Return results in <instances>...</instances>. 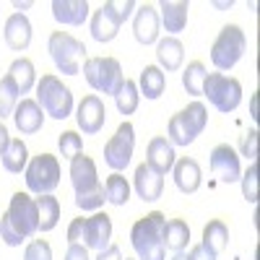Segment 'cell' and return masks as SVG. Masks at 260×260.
Here are the masks:
<instances>
[{
  "mask_svg": "<svg viewBox=\"0 0 260 260\" xmlns=\"http://www.w3.org/2000/svg\"><path fill=\"white\" fill-rule=\"evenodd\" d=\"M39 232V211L37 201L29 192H13L8 211L0 216V240L11 247H18L24 240Z\"/></svg>",
  "mask_w": 260,
  "mask_h": 260,
  "instance_id": "6da1fadb",
  "label": "cell"
},
{
  "mask_svg": "<svg viewBox=\"0 0 260 260\" xmlns=\"http://www.w3.org/2000/svg\"><path fill=\"white\" fill-rule=\"evenodd\" d=\"M164 224L167 216L161 211H151L148 216L138 219L130 229V245L138 252V260H164Z\"/></svg>",
  "mask_w": 260,
  "mask_h": 260,
  "instance_id": "7a4b0ae2",
  "label": "cell"
},
{
  "mask_svg": "<svg viewBox=\"0 0 260 260\" xmlns=\"http://www.w3.org/2000/svg\"><path fill=\"white\" fill-rule=\"evenodd\" d=\"M83 78L94 91L110 94V96H115L125 83L122 65L115 57H86L83 60Z\"/></svg>",
  "mask_w": 260,
  "mask_h": 260,
  "instance_id": "3957f363",
  "label": "cell"
},
{
  "mask_svg": "<svg viewBox=\"0 0 260 260\" xmlns=\"http://www.w3.org/2000/svg\"><path fill=\"white\" fill-rule=\"evenodd\" d=\"M208 122V110L201 102L187 104L182 112H177L169 120V130H167V141L172 146H190L195 138L203 133V127Z\"/></svg>",
  "mask_w": 260,
  "mask_h": 260,
  "instance_id": "277c9868",
  "label": "cell"
},
{
  "mask_svg": "<svg viewBox=\"0 0 260 260\" xmlns=\"http://www.w3.org/2000/svg\"><path fill=\"white\" fill-rule=\"evenodd\" d=\"M37 104L45 115L65 120L73 112V94L57 76H42L37 83Z\"/></svg>",
  "mask_w": 260,
  "mask_h": 260,
  "instance_id": "5b68a950",
  "label": "cell"
},
{
  "mask_svg": "<svg viewBox=\"0 0 260 260\" xmlns=\"http://www.w3.org/2000/svg\"><path fill=\"white\" fill-rule=\"evenodd\" d=\"M47 50L52 55V62L57 65V71L65 76H78L81 73V60L86 57V45L78 42L68 31H52Z\"/></svg>",
  "mask_w": 260,
  "mask_h": 260,
  "instance_id": "8992f818",
  "label": "cell"
},
{
  "mask_svg": "<svg viewBox=\"0 0 260 260\" xmlns=\"http://www.w3.org/2000/svg\"><path fill=\"white\" fill-rule=\"evenodd\" d=\"M245 50H247L245 31L237 26V24H226L219 31L216 42L211 45V62L219 71H229V68H234V65L240 62V57L245 55Z\"/></svg>",
  "mask_w": 260,
  "mask_h": 260,
  "instance_id": "52a82bcc",
  "label": "cell"
},
{
  "mask_svg": "<svg viewBox=\"0 0 260 260\" xmlns=\"http://www.w3.org/2000/svg\"><path fill=\"white\" fill-rule=\"evenodd\" d=\"M203 94L208 96V102L219 112L229 115L242 102V83L232 76H224V73H208L203 81Z\"/></svg>",
  "mask_w": 260,
  "mask_h": 260,
  "instance_id": "ba28073f",
  "label": "cell"
},
{
  "mask_svg": "<svg viewBox=\"0 0 260 260\" xmlns=\"http://www.w3.org/2000/svg\"><path fill=\"white\" fill-rule=\"evenodd\" d=\"M26 187L37 195H52L60 185V164L52 154H39L26 164Z\"/></svg>",
  "mask_w": 260,
  "mask_h": 260,
  "instance_id": "9c48e42d",
  "label": "cell"
},
{
  "mask_svg": "<svg viewBox=\"0 0 260 260\" xmlns=\"http://www.w3.org/2000/svg\"><path fill=\"white\" fill-rule=\"evenodd\" d=\"M133 148H136V130H133V125L125 120L115 130V136L107 141V146H104V161L110 164L115 172H122L130 164V159H133Z\"/></svg>",
  "mask_w": 260,
  "mask_h": 260,
  "instance_id": "30bf717a",
  "label": "cell"
},
{
  "mask_svg": "<svg viewBox=\"0 0 260 260\" xmlns=\"http://www.w3.org/2000/svg\"><path fill=\"white\" fill-rule=\"evenodd\" d=\"M211 172L216 177H219L224 185H232L242 177V169H240V156H237V151L226 143L216 146L211 151Z\"/></svg>",
  "mask_w": 260,
  "mask_h": 260,
  "instance_id": "8fae6325",
  "label": "cell"
},
{
  "mask_svg": "<svg viewBox=\"0 0 260 260\" xmlns=\"http://www.w3.org/2000/svg\"><path fill=\"white\" fill-rule=\"evenodd\" d=\"M76 120H78V127L83 130L86 136H96L99 130L104 127V122H107L104 102L96 94L83 96L81 104H78V110H76Z\"/></svg>",
  "mask_w": 260,
  "mask_h": 260,
  "instance_id": "7c38bea8",
  "label": "cell"
},
{
  "mask_svg": "<svg viewBox=\"0 0 260 260\" xmlns=\"http://www.w3.org/2000/svg\"><path fill=\"white\" fill-rule=\"evenodd\" d=\"M112 219L107 213H94L83 221V245L91 250H107L112 242Z\"/></svg>",
  "mask_w": 260,
  "mask_h": 260,
  "instance_id": "4fadbf2b",
  "label": "cell"
},
{
  "mask_svg": "<svg viewBox=\"0 0 260 260\" xmlns=\"http://www.w3.org/2000/svg\"><path fill=\"white\" fill-rule=\"evenodd\" d=\"M71 182H73V190L76 195H83L94 187H99V177H96V164L91 156H86L83 151L78 156L71 159Z\"/></svg>",
  "mask_w": 260,
  "mask_h": 260,
  "instance_id": "5bb4252c",
  "label": "cell"
},
{
  "mask_svg": "<svg viewBox=\"0 0 260 260\" xmlns=\"http://www.w3.org/2000/svg\"><path fill=\"white\" fill-rule=\"evenodd\" d=\"M120 26H122V18L117 16L112 0H110V3H104V6L91 16V37H94L96 42H112V39L117 37Z\"/></svg>",
  "mask_w": 260,
  "mask_h": 260,
  "instance_id": "9a60e30c",
  "label": "cell"
},
{
  "mask_svg": "<svg viewBox=\"0 0 260 260\" xmlns=\"http://www.w3.org/2000/svg\"><path fill=\"white\" fill-rule=\"evenodd\" d=\"M177 161V154H175V146H172L164 136H156L151 138L148 143V151H146V164L156 172V175H167V172H172V167H175Z\"/></svg>",
  "mask_w": 260,
  "mask_h": 260,
  "instance_id": "2e32d148",
  "label": "cell"
},
{
  "mask_svg": "<svg viewBox=\"0 0 260 260\" xmlns=\"http://www.w3.org/2000/svg\"><path fill=\"white\" fill-rule=\"evenodd\" d=\"M133 31H136V39L141 42V45H154L156 37H159V11H156V6L143 3L136 11Z\"/></svg>",
  "mask_w": 260,
  "mask_h": 260,
  "instance_id": "e0dca14e",
  "label": "cell"
},
{
  "mask_svg": "<svg viewBox=\"0 0 260 260\" xmlns=\"http://www.w3.org/2000/svg\"><path fill=\"white\" fill-rule=\"evenodd\" d=\"M13 122L24 136H31V133H39L42 130L45 112H42V107L34 99H21L16 104V110H13Z\"/></svg>",
  "mask_w": 260,
  "mask_h": 260,
  "instance_id": "ac0fdd59",
  "label": "cell"
},
{
  "mask_svg": "<svg viewBox=\"0 0 260 260\" xmlns=\"http://www.w3.org/2000/svg\"><path fill=\"white\" fill-rule=\"evenodd\" d=\"M6 45L16 52H24L29 45H31V24L24 13H11L8 21H6Z\"/></svg>",
  "mask_w": 260,
  "mask_h": 260,
  "instance_id": "d6986e66",
  "label": "cell"
},
{
  "mask_svg": "<svg viewBox=\"0 0 260 260\" xmlns=\"http://www.w3.org/2000/svg\"><path fill=\"white\" fill-rule=\"evenodd\" d=\"M133 185H136V192L141 195L143 201L154 203V201H159V198H161V190H164V177H161V175H156V172H154V169H151V167L143 161V164H138V169H136Z\"/></svg>",
  "mask_w": 260,
  "mask_h": 260,
  "instance_id": "ffe728a7",
  "label": "cell"
},
{
  "mask_svg": "<svg viewBox=\"0 0 260 260\" xmlns=\"http://www.w3.org/2000/svg\"><path fill=\"white\" fill-rule=\"evenodd\" d=\"M52 16L57 24L81 26L89 18V3L86 0H52Z\"/></svg>",
  "mask_w": 260,
  "mask_h": 260,
  "instance_id": "44dd1931",
  "label": "cell"
},
{
  "mask_svg": "<svg viewBox=\"0 0 260 260\" xmlns=\"http://www.w3.org/2000/svg\"><path fill=\"white\" fill-rule=\"evenodd\" d=\"M159 13V24H164V29L169 34H180L187 26V0H164V3L156 8Z\"/></svg>",
  "mask_w": 260,
  "mask_h": 260,
  "instance_id": "7402d4cb",
  "label": "cell"
},
{
  "mask_svg": "<svg viewBox=\"0 0 260 260\" xmlns=\"http://www.w3.org/2000/svg\"><path fill=\"white\" fill-rule=\"evenodd\" d=\"M175 185H177V190L180 192H195L201 187V167H198V161L195 159H190V156H182V159H177L175 161Z\"/></svg>",
  "mask_w": 260,
  "mask_h": 260,
  "instance_id": "603a6c76",
  "label": "cell"
},
{
  "mask_svg": "<svg viewBox=\"0 0 260 260\" xmlns=\"http://www.w3.org/2000/svg\"><path fill=\"white\" fill-rule=\"evenodd\" d=\"M182 57H185V47L177 37H167L156 45V60H159V68L161 71H177L182 65Z\"/></svg>",
  "mask_w": 260,
  "mask_h": 260,
  "instance_id": "cb8c5ba5",
  "label": "cell"
},
{
  "mask_svg": "<svg viewBox=\"0 0 260 260\" xmlns=\"http://www.w3.org/2000/svg\"><path fill=\"white\" fill-rule=\"evenodd\" d=\"M138 89L146 99H159L167 89V76L159 65H146L141 71V81H138Z\"/></svg>",
  "mask_w": 260,
  "mask_h": 260,
  "instance_id": "d4e9b609",
  "label": "cell"
},
{
  "mask_svg": "<svg viewBox=\"0 0 260 260\" xmlns=\"http://www.w3.org/2000/svg\"><path fill=\"white\" fill-rule=\"evenodd\" d=\"M164 250H172V252H182L190 242V226L182 221V219H169L164 224Z\"/></svg>",
  "mask_w": 260,
  "mask_h": 260,
  "instance_id": "484cf974",
  "label": "cell"
},
{
  "mask_svg": "<svg viewBox=\"0 0 260 260\" xmlns=\"http://www.w3.org/2000/svg\"><path fill=\"white\" fill-rule=\"evenodd\" d=\"M8 76L13 78V83L18 86L21 94H29L37 83V73H34V62L29 57H16L8 68Z\"/></svg>",
  "mask_w": 260,
  "mask_h": 260,
  "instance_id": "4316f807",
  "label": "cell"
},
{
  "mask_svg": "<svg viewBox=\"0 0 260 260\" xmlns=\"http://www.w3.org/2000/svg\"><path fill=\"white\" fill-rule=\"evenodd\" d=\"M0 159H3L6 172H11V175H21V172L26 169V164H29L26 143L21 141V138H11V143H8V148H6V154L0 156Z\"/></svg>",
  "mask_w": 260,
  "mask_h": 260,
  "instance_id": "83f0119b",
  "label": "cell"
},
{
  "mask_svg": "<svg viewBox=\"0 0 260 260\" xmlns=\"http://www.w3.org/2000/svg\"><path fill=\"white\" fill-rule=\"evenodd\" d=\"M226 242H229V229H226V224L219 221V219L208 221L206 229H203V242H201V245H203L208 252L219 255V252L226 247Z\"/></svg>",
  "mask_w": 260,
  "mask_h": 260,
  "instance_id": "f1b7e54d",
  "label": "cell"
},
{
  "mask_svg": "<svg viewBox=\"0 0 260 260\" xmlns=\"http://www.w3.org/2000/svg\"><path fill=\"white\" fill-rule=\"evenodd\" d=\"M37 201V211H39V229L42 232H52L60 221V203L55 195H39Z\"/></svg>",
  "mask_w": 260,
  "mask_h": 260,
  "instance_id": "f546056e",
  "label": "cell"
},
{
  "mask_svg": "<svg viewBox=\"0 0 260 260\" xmlns=\"http://www.w3.org/2000/svg\"><path fill=\"white\" fill-rule=\"evenodd\" d=\"M18 86L13 83V78L6 73L3 78H0V122H3V117H13V110L18 104Z\"/></svg>",
  "mask_w": 260,
  "mask_h": 260,
  "instance_id": "4dcf8cb0",
  "label": "cell"
},
{
  "mask_svg": "<svg viewBox=\"0 0 260 260\" xmlns=\"http://www.w3.org/2000/svg\"><path fill=\"white\" fill-rule=\"evenodd\" d=\"M104 195H107V201H110L112 206H125L130 201V185H127V180L120 175V172H115V175L107 177Z\"/></svg>",
  "mask_w": 260,
  "mask_h": 260,
  "instance_id": "1f68e13d",
  "label": "cell"
},
{
  "mask_svg": "<svg viewBox=\"0 0 260 260\" xmlns=\"http://www.w3.org/2000/svg\"><path fill=\"white\" fill-rule=\"evenodd\" d=\"M208 71H206V65L201 60H192L185 73H182V86H185V91L192 94V96H201L203 94V81H206Z\"/></svg>",
  "mask_w": 260,
  "mask_h": 260,
  "instance_id": "d6a6232c",
  "label": "cell"
},
{
  "mask_svg": "<svg viewBox=\"0 0 260 260\" xmlns=\"http://www.w3.org/2000/svg\"><path fill=\"white\" fill-rule=\"evenodd\" d=\"M138 99H141V94H138V83L125 78L122 89L115 94V104H117V110H120L122 115H133V112L138 110Z\"/></svg>",
  "mask_w": 260,
  "mask_h": 260,
  "instance_id": "836d02e7",
  "label": "cell"
},
{
  "mask_svg": "<svg viewBox=\"0 0 260 260\" xmlns=\"http://www.w3.org/2000/svg\"><path fill=\"white\" fill-rule=\"evenodd\" d=\"M57 146H60V154L65 159H73L81 154V148H83V138L76 133V130H65V133H60L57 138Z\"/></svg>",
  "mask_w": 260,
  "mask_h": 260,
  "instance_id": "e575fe53",
  "label": "cell"
},
{
  "mask_svg": "<svg viewBox=\"0 0 260 260\" xmlns=\"http://www.w3.org/2000/svg\"><path fill=\"white\" fill-rule=\"evenodd\" d=\"M104 201H107L104 185H99V187H94V190H89V192H83V195H76V206L83 208V211H96V208L104 206Z\"/></svg>",
  "mask_w": 260,
  "mask_h": 260,
  "instance_id": "d590c367",
  "label": "cell"
},
{
  "mask_svg": "<svg viewBox=\"0 0 260 260\" xmlns=\"http://www.w3.org/2000/svg\"><path fill=\"white\" fill-rule=\"evenodd\" d=\"M242 180V195H245V201L247 203H257V164L250 161L247 172L240 177Z\"/></svg>",
  "mask_w": 260,
  "mask_h": 260,
  "instance_id": "8d00e7d4",
  "label": "cell"
},
{
  "mask_svg": "<svg viewBox=\"0 0 260 260\" xmlns=\"http://www.w3.org/2000/svg\"><path fill=\"white\" fill-rule=\"evenodd\" d=\"M24 260H52V247L45 240H34L24 250Z\"/></svg>",
  "mask_w": 260,
  "mask_h": 260,
  "instance_id": "74e56055",
  "label": "cell"
},
{
  "mask_svg": "<svg viewBox=\"0 0 260 260\" xmlns=\"http://www.w3.org/2000/svg\"><path fill=\"white\" fill-rule=\"evenodd\" d=\"M257 127H252L250 133H245L242 136V141H240V151H242V156H247L250 161H255V156H257Z\"/></svg>",
  "mask_w": 260,
  "mask_h": 260,
  "instance_id": "f35d334b",
  "label": "cell"
},
{
  "mask_svg": "<svg viewBox=\"0 0 260 260\" xmlns=\"http://www.w3.org/2000/svg\"><path fill=\"white\" fill-rule=\"evenodd\" d=\"M65 260H89V250H86V245H68Z\"/></svg>",
  "mask_w": 260,
  "mask_h": 260,
  "instance_id": "ab89813d",
  "label": "cell"
},
{
  "mask_svg": "<svg viewBox=\"0 0 260 260\" xmlns=\"http://www.w3.org/2000/svg\"><path fill=\"white\" fill-rule=\"evenodd\" d=\"M112 6H115V11H117V16L122 18V24L130 18V13L136 11V3L133 0H125V3H117V0H112Z\"/></svg>",
  "mask_w": 260,
  "mask_h": 260,
  "instance_id": "60d3db41",
  "label": "cell"
},
{
  "mask_svg": "<svg viewBox=\"0 0 260 260\" xmlns=\"http://www.w3.org/2000/svg\"><path fill=\"white\" fill-rule=\"evenodd\" d=\"M187 260H216V255L208 252L203 245H195V247L187 252Z\"/></svg>",
  "mask_w": 260,
  "mask_h": 260,
  "instance_id": "b9f144b4",
  "label": "cell"
},
{
  "mask_svg": "<svg viewBox=\"0 0 260 260\" xmlns=\"http://www.w3.org/2000/svg\"><path fill=\"white\" fill-rule=\"evenodd\" d=\"M96 260H122V255H120V247H117V245H110L107 250H102V252L96 255Z\"/></svg>",
  "mask_w": 260,
  "mask_h": 260,
  "instance_id": "7bdbcfd3",
  "label": "cell"
},
{
  "mask_svg": "<svg viewBox=\"0 0 260 260\" xmlns=\"http://www.w3.org/2000/svg\"><path fill=\"white\" fill-rule=\"evenodd\" d=\"M8 143H11V136H8V127L0 122V156L6 154V148H8Z\"/></svg>",
  "mask_w": 260,
  "mask_h": 260,
  "instance_id": "ee69618b",
  "label": "cell"
},
{
  "mask_svg": "<svg viewBox=\"0 0 260 260\" xmlns=\"http://www.w3.org/2000/svg\"><path fill=\"white\" fill-rule=\"evenodd\" d=\"M172 260H187V255L185 252H175V257H172Z\"/></svg>",
  "mask_w": 260,
  "mask_h": 260,
  "instance_id": "f6af8a7d",
  "label": "cell"
},
{
  "mask_svg": "<svg viewBox=\"0 0 260 260\" xmlns=\"http://www.w3.org/2000/svg\"><path fill=\"white\" fill-rule=\"evenodd\" d=\"M125 260H133V257H125Z\"/></svg>",
  "mask_w": 260,
  "mask_h": 260,
  "instance_id": "bcb514c9",
  "label": "cell"
}]
</instances>
